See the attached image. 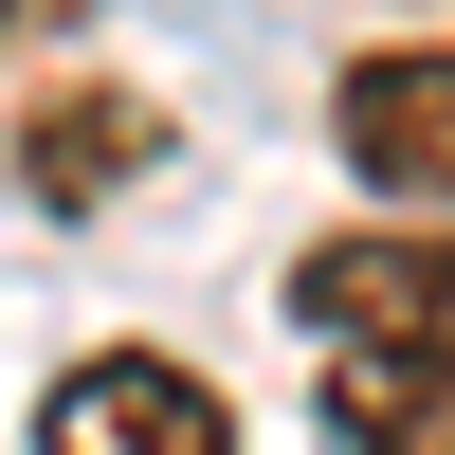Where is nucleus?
Here are the masks:
<instances>
[{
  "instance_id": "1",
  "label": "nucleus",
  "mask_w": 455,
  "mask_h": 455,
  "mask_svg": "<svg viewBox=\"0 0 455 455\" xmlns=\"http://www.w3.org/2000/svg\"><path fill=\"white\" fill-rule=\"evenodd\" d=\"M291 328L310 347H419V364H455V237H419V219L310 237L291 255Z\"/></svg>"
},
{
  "instance_id": "2",
  "label": "nucleus",
  "mask_w": 455,
  "mask_h": 455,
  "mask_svg": "<svg viewBox=\"0 0 455 455\" xmlns=\"http://www.w3.org/2000/svg\"><path fill=\"white\" fill-rule=\"evenodd\" d=\"M328 128H347V164L383 182L419 237H455V36H364V55L328 73Z\"/></svg>"
},
{
  "instance_id": "3",
  "label": "nucleus",
  "mask_w": 455,
  "mask_h": 455,
  "mask_svg": "<svg viewBox=\"0 0 455 455\" xmlns=\"http://www.w3.org/2000/svg\"><path fill=\"white\" fill-rule=\"evenodd\" d=\"M36 455H255V437H237V401H219L182 347H92L55 401H36Z\"/></svg>"
},
{
  "instance_id": "4",
  "label": "nucleus",
  "mask_w": 455,
  "mask_h": 455,
  "mask_svg": "<svg viewBox=\"0 0 455 455\" xmlns=\"http://www.w3.org/2000/svg\"><path fill=\"white\" fill-rule=\"evenodd\" d=\"M146 164H164V109H146L128 73H36L19 92V201L92 219V201H128Z\"/></svg>"
},
{
  "instance_id": "5",
  "label": "nucleus",
  "mask_w": 455,
  "mask_h": 455,
  "mask_svg": "<svg viewBox=\"0 0 455 455\" xmlns=\"http://www.w3.org/2000/svg\"><path fill=\"white\" fill-rule=\"evenodd\" d=\"M310 383L347 455H455V364H419V347H310Z\"/></svg>"
},
{
  "instance_id": "6",
  "label": "nucleus",
  "mask_w": 455,
  "mask_h": 455,
  "mask_svg": "<svg viewBox=\"0 0 455 455\" xmlns=\"http://www.w3.org/2000/svg\"><path fill=\"white\" fill-rule=\"evenodd\" d=\"M0 55H19V0H0Z\"/></svg>"
}]
</instances>
